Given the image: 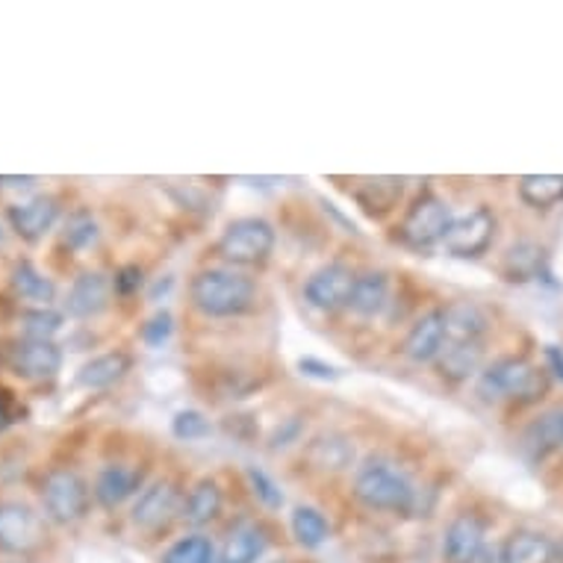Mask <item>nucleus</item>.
Returning <instances> with one entry per match:
<instances>
[{"label": "nucleus", "instance_id": "obj_1", "mask_svg": "<svg viewBox=\"0 0 563 563\" xmlns=\"http://www.w3.org/2000/svg\"><path fill=\"white\" fill-rule=\"evenodd\" d=\"M189 298L195 310L213 319H231V316L249 313L257 301L254 280L233 268H203L189 284Z\"/></svg>", "mask_w": 563, "mask_h": 563}, {"label": "nucleus", "instance_id": "obj_2", "mask_svg": "<svg viewBox=\"0 0 563 563\" xmlns=\"http://www.w3.org/2000/svg\"><path fill=\"white\" fill-rule=\"evenodd\" d=\"M549 378L545 372L526 361V357H501L481 372L478 393L484 398H514V401H537L545 396Z\"/></svg>", "mask_w": 563, "mask_h": 563}, {"label": "nucleus", "instance_id": "obj_3", "mask_svg": "<svg viewBox=\"0 0 563 563\" xmlns=\"http://www.w3.org/2000/svg\"><path fill=\"white\" fill-rule=\"evenodd\" d=\"M354 496L372 510L389 514H410L416 508V489L405 472L393 470L387 463H369L354 478Z\"/></svg>", "mask_w": 563, "mask_h": 563}, {"label": "nucleus", "instance_id": "obj_4", "mask_svg": "<svg viewBox=\"0 0 563 563\" xmlns=\"http://www.w3.org/2000/svg\"><path fill=\"white\" fill-rule=\"evenodd\" d=\"M219 257L233 266H263L275 251V228L260 216H242L224 228L216 245Z\"/></svg>", "mask_w": 563, "mask_h": 563}, {"label": "nucleus", "instance_id": "obj_5", "mask_svg": "<svg viewBox=\"0 0 563 563\" xmlns=\"http://www.w3.org/2000/svg\"><path fill=\"white\" fill-rule=\"evenodd\" d=\"M452 207L434 192H422L407 210L398 228V236L410 249H434L437 242L445 240V233L452 228Z\"/></svg>", "mask_w": 563, "mask_h": 563}, {"label": "nucleus", "instance_id": "obj_6", "mask_svg": "<svg viewBox=\"0 0 563 563\" xmlns=\"http://www.w3.org/2000/svg\"><path fill=\"white\" fill-rule=\"evenodd\" d=\"M42 505H45L47 519H54L59 526H71L89 510V484L75 470L47 472L42 484Z\"/></svg>", "mask_w": 563, "mask_h": 563}, {"label": "nucleus", "instance_id": "obj_7", "mask_svg": "<svg viewBox=\"0 0 563 563\" xmlns=\"http://www.w3.org/2000/svg\"><path fill=\"white\" fill-rule=\"evenodd\" d=\"M45 543V522L24 501H0V552L30 554Z\"/></svg>", "mask_w": 563, "mask_h": 563}, {"label": "nucleus", "instance_id": "obj_8", "mask_svg": "<svg viewBox=\"0 0 563 563\" xmlns=\"http://www.w3.org/2000/svg\"><path fill=\"white\" fill-rule=\"evenodd\" d=\"M493 236H496V216L487 207H475L470 213L454 216L443 245L454 257H478L489 249Z\"/></svg>", "mask_w": 563, "mask_h": 563}, {"label": "nucleus", "instance_id": "obj_9", "mask_svg": "<svg viewBox=\"0 0 563 563\" xmlns=\"http://www.w3.org/2000/svg\"><path fill=\"white\" fill-rule=\"evenodd\" d=\"M354 280H357V275H354L349 266L331 263V266H322L319 272H313V275L307 277L305 298L316 307V310L336 313L342 307H349Z\"/></svg>", "mask_w": 563, "mask_h": 563}, {"label": "nucleus", "instance_id": "obj_10", "mask_svg": "<svg viewBox=\"0 0 563 563\" xmlns=\"http://www.w3.org/2000/svg\"><path fill=\"white\" fill-rule=\"evenodd\" d=\"M177 510H180V489L175 481H154L151 487L139 493L133 505V526L142 531H163L172 526Z\"/></svg>", "mask_w": 563, "mask_h": 563}, {"label": "nucleus", "instance_id": "obj_11", "mask_svg": "<svg viewBox=\"0 0 563 563\" xmlns=\"http://www.w3.org/2000/svg\"><path fill=\"white\" fill-rule=\"evenodd\" d=\"M12 372L27 380H47L56 378V372L63 369V351L56 342L45 340H21L10 354Z\"/></svg>", "mask_w": 563, "mask_h": 563}, {"label": "nucleus", "instance_id": "obj_12", "mask_svg": "<svg viewBox=\"0 0 563 563\" xmlns=\"http://www.w3.org/2000/svg\"><path fill=\"white\" fill-rule=\"evenodd\" d=\"M7 219H10L12 231L19 233L21 240L38 242L59 219V201L54 195H36L24 203H12L7 210Z\"/></svg>", "mask_w": 563, "mask_h": 563}, {"label": "nucleus", "instance_id": "obj_13", "mask_svg": "<svg viewBox=\"0 0 563 563\" xmlns=\"http://www.w3.org/2000/svg\"><path fill=\"white\" fill-rule=\"evenodd\" d=\"M145 484V470L128 466V463H110L95 478V499L107 510L119 508L130 496H136Z\"/></svg>", "mask_w": 563, "mask_h": 563}, {"label": "nucleus", "instance_id": "obj_14", "mask_svg": "<svg viewBox=\"0 0 563 563\" xmlns=\"http://www.w3.org/2000/svg\"><path fill=\"white\" fill-rule=\"evenodd\" d=\"M484 540H487V526L484 519H478L475 514H461L454 517L445 528L443 537V554L449 563H472L475 554L484 549Z\"/></svg>", "mask_w": 563, "mask_h": 563}, {"label": "nucleus", "instance_id": "obj_15", "mask_svg": "<svg viewBox=\"0 0 563 563\" xmlns=\"http://www.w3.org/2000/svg\"><path fill=\"white\" fill-rule=\"evenodd\" d=\"M445 345V313L443 310H428L422 319L405 336V354L413 363H431L440 357Z\"/></svg>", "mask_w": 563, "mask_h": 563}, {"label": "nucleus", "instance_id": "obj_16", "mask_svg": "<svg viewBox=\"0 0 563 563\" xmlns=\"http://www.w3.org/2000/svg\"><path fill=\"white\" fill-rule=\"evenodd\" d=\"M107 305H110V280L101 272H84L68 289L65 313L75 319H92V316L103 313Z\"/></svg>", "mask_w": 563, "mask_h": 563}, {"label": "nucleus", "instance_id": "obj_17", "mask_svg": "<svg viewBox=\"0 0 563 563\" xmlns=\"http://www.w3.org/2000/svg\"><path fill=\"white\" fill-rule=\"evenodd\" d=\"M481 363H484V342H445L437 357V369L445 380L461 384L481 369Z\"/></svg>", "mask_w": 563, "mask_h": 563}, {"label": "nucleus", "instance_id": "obj_18", "mask_svg": "<svg viewBox=\"0 0 563 563\" xmlns=\"http://www.w3.org/2000/svg\"><path fill=\"white\" fill-rule=\"evenodd\" d=\"M445 342H484L489 331L487 313L472 301H454L445 307Z\"/></svg>", "mask_w": 563, "mask_h": 563}, {"label": "nucleus", "instance_id": "obj_19", "mask_svg": "<svg viewBox=\"0 0 563 563\" xmlns=\"http://www.w3.org/2000/svg\"><path fill=\"white\" fill-rule=\"evenodd\" d=\"M130 366H133V361H130V354H124V351L98 354V357H92V361L80 366V372H77V387L107 389L112 384H119L130 372Z\"/></svg>", "mask_w": 563, "mask_h": 563}, {"label": "nucleus", "instance_id": "obj_20", "mask_svg": "<svg viewBox=\"0 0 563 563\" xmlns=\"http://www.w3.org/2000/svg\"><path fill=\"white\" fill-rule=\"evenodd\" d=\"M12 289H15V296L24 298V301H33L38 307H51V301L56 298V284L45 272H38L30 260H19L15 266H12Z\"/></svg>", "mask_w": 563, "mask_h": 563}, {"label": "nucleus", "instance_id": "obj_21", "mask_svg": "<svg viewBox=\"0 0 563 563\" xmlns=\"http://www.w3.org/2000/svg\"><path fill=\"white\" fill-rule=\"evenodd\" d=\"M389 298V280L384 272H366L357 275L354 289H351L349 307L357 316H378L387 307Z\"/></svg>", "mask_w": 563, "mask_h": 563}, {"label": "nucleus", "instance_id": "obj_22", "mask_svg": "<svg viewBox=\"0 0 563 563\" xmlns=\"http://www.w3.org/2000/svg\"><path fill=\"white\" fill-rule=\"evenodd\" d=\"M222 514V487L213 478L198 481L184 499V517L189 526H207Z\"/></svg>", "mask_w": 563, "mask_h": 563}, {"label": "nucleus", "instance_id": "obj_23", "mask_svg": "<svg viewBox=\"0 0 563 563\" xmlns=\"http://www.w3.org/2000/svg\"><path fill=\"white\" fill-rule=\"evenodd\" d=\"M563 445V407H554L540 419H534L526 431V449L531 457H545V454L558 452Z\"/></svg>", "mask_w": 563, "mask_h": 563}, {"label": "nucleus", "instance_id": "obj_24", "mask_svg": "<svg viewBox=\"0 0 563 563\" xmlns=\"http://www.w3.org/2000/svg\"><path fill=\"white\" fill-rule=\"evenodd\" d=\"M307 457L319 470L340 472L354 461V443L342 434H319L307 449Z\"/></svg>", "mask_w": 563, "mask_h": 563}, {"label": "nucleus", "instance_id": "obj_25", "mask_svg": "<svg viewBox=\"0 0 563 563\" xmlns=\"http://www.w3.org/2000/svg\"><path fill=\"white\" fill-rule=\"evenodd\" d=\"M554 543L534 531H519L501 549V563H552Z\"/></svg>", "mask_w": 563, "mask_h": 563}, {"label": "nucleus", "instance_id": "obj_26", "mask_svg": "<svg viewBox=\"0 0 563 563\" xmlns=\"http://www.w3.org/2000/svg\"><path fill=\"white\" fill-rule=\"evenodd\" d=\"M266 552V534L257 526L236 528L216 563H257Z\"/></svg>", "mask_w": 563, "mask_h": 563}, {"label": "nucleus", "instance_id": "obj_27", "mask_svg": "<svg viewBox=\"0 0 563 563\" xmlns=\"http://www.w3.org/2000/svg\"><path fill=\"white\" fill-rule=\"evenodd\" d=\"M519 198L528 207L545 210L563 201V175H526L519 177Z\"/></svg>", "mask_w": 563, "mask_h": 563}, {"label": "nucleus", "instance_id": "obj_28", "mask_svg": "<svg viewBox=\"0 0 563 563\" xmlns=\"http://www.w3.org/2000/svg\"><path fill=\"white\" fill-rule=\"evenodd\" d=\"M543 263V249H537L534 242H519V245H514L508 251V257H505V277L522 284V280H531V277H540Z\"/></svg>", "mask_w": 563, "mask_h": 563}, {"label": "nucleus", "instance_id": "obj_29", "mask_svg": "<svg viewBox=\"0 0 563 563\" xmlns=\"http://www.w3.org/2000/svg\"><path fill=\"white\" fill-rule=\"evenodd\" d=\"M361 203L366 207V213L380 216L396 207V201L401 198V180L396 177H380V180H366L361 192H357Z\"/></svg>", "mask_w": 563, "mask_h": 563}, {"label": "nucleus", "instance_id": "obj_30", "mask_svg": "<svg viewBox=\"0 0 563 563\" xmlns=\"http://www.w3.org/2000/svg\"><path fill=\"white\" fill-rule=\"evenodd\" d=\"M292 534H296V540L305 549H319V545L328 543L331 528H328V519L316 508H296V514H292Z\"/></svg>", "mask_w": 563, "mask_h": 563}, {"label": "nucleus", "instance_id": "obj_31", "mask_svg": "<svg viewBox=\"0 0 563 563\" xmlns=\"http://www.w3.org/2000/svg\"><path fill=\"white\" fill-rule=\"evenodd\" d=\"M21 328H24V340L54 342V336L59 333V328H63V313H56L51 307L24 310V313H21Z\"/></svg>", "mask_w": 563, "mask_h": 563}, {"label": "nucleus", "instance_id": "obj_32", "mask_svg": "<svg viewBox=\"0 0 563 563\" xmlns=\"http://www.w3.org/2000/svg\"><path fill=\"white\" fill-rule=\"evenodd\" d=\"M216 552L210 537L192 534L177 540L166 554H163V563H213Z\"/></svg>", "mask_w": 563, "mask_h": 563}, {"label": "nucleus", "instance_id": "obj_33", "mask_svg": "<svg viewBox=\"0 0 563 563\" xmlns=\"http://www.w3.org/2000/svg\"><path fill=\"white\" fill-rule=\"evenodd\" d=\"M95 240H98V224H95V219L86 213V210H80V213H75L68 219L63 233V242L68 249L80 251L86 249V245H92Z\"/></svg>", "mask_w": 563, "mask_h": 563}, {"label": "nucleus", "instance_id": "obj_34", "mask_svg": "<svg viewBox=\"0 0 563 563\" xmlns=\"http://www.w3.org/2000/svg\"><path fill=\"white\" fill-rule=\"evenodd\" d=\"M172 431H175L177 440H201L213 431L210 419L198 410H180L172 422Z\"/></svg>", "mask_w": 563, "mask_h": 563}, {"label": "nucleus", "instance_id": "obj_35", "mask_svg": "<svg viewBox=\"0 0 563 563\" xmlns=\"http://www.w3.org/2000/svg\"><path fill=\"white\" fill-rule=\"evenodd\" d=\"M249 481H251V487H254V493H257V499L263 501V505H268V508H280V505H284V493L277 489V484L268 478L266 472L254 470V466H251Z\"/></svg>", "mask_w": 563, "mask_h": 563}, {"label": "nucleus", "instance_id": "obj_36", "mask_svg": "<svg viewBox=\"0 0 563 563\" xmlns=\"http://www.w3.org/2000/svg\"><path fill=\"white\" fill-rule=\"evenodd\" d=\"M172 331H175V319H172V313H157L154 319H148L145 322V328H142V340L148 342V345H163V342L172 336Z\"/></svg>", "mask_w": 563, "mask_h": 563}, {"label": "nucleus", "instance_id": "obj_37", "mask_svg": "<svg viewBox=\"0 0 563 563\" xmlns=\"http://www.w3.org/2000/svg\"><path fill=\"white\" fill-rule=\"evenodd\" d=\"M21 416H24V407H21L19 396L10 387H0V431L21 422Z\"/></svg>", "mask_w": 563, "mask_h": 563}, {"label": "nucleus", "instance_id": "obj_38", "mask_svg": "<svg viewBox=\"0 0 563 563\" xmlns=\"http://www.w3.org/2000/svg\"><path fill=\"white\" fill-rule=\"evenodd\" d=\"M298 369H301V375L316 380H336L342 375L336 366L319 361V357H301V361H298Z\"/></svg>", "mask_w": 563, "mask_h": 563}, {"label": "nucleus", "instance_id": "obj_39", "mask_svg": "<svg viewBox=\"0 0 563 563\" xmlns=\"http://www.w3.org/2000/svg\"><path fill=\"white\" fill-rule=\"evenodd\" d=\"M115 292L119 296H133L139 287H142V268L139 266H121L119 272H115Z\"/></svg>", "mask_w": 563, "mask_h": 563}, {"label": "nucleus", "instance_id": "obj_40", "mask_svg": "<svg viewBox=\"0 0 563 563\" xmlns=\"http://www.w3.org/2000/svg\"><path fill=\"white\" fill-rule=\"evenodd\" d=\"M545 361H549V366L554 369V375L563 380V354H561V349L549 345V349H545Z\"/></svg>", "mask_w": 563, "mask_h": 563}, {"label": "nucleus", "instance_id": "obj_41", "mask_svg": "<svg viewBox=\"0 0 563 563\" xmlns=\"http://www.w3.org/2000/svg\"><path fill=\"white\" fill-rule=\"evenodd\" d=\"M472 563H501V552H496V549L484 545V549L475 554V561H472Z\"/></svg>", "mask_w": 563, "mask_h": 563}, {"label": "nucleus", "instance_id": "obj_42", "mask_svg": "<svg viewBox=\"0 0 563 563\" xmlns=\"http://www.w3.org/2000/svg\"><path fill=\"white\" fill-rule=\"evenodd\" d=\"M36 184V177H0V186H30Z\"/></svg>", "mask_w": 563, "mask_h": 563}, {"label": "nucleus", "instance_id": "obj_43", "mask_svg": "<svg viewBox=\"0 0 563 563\" xmlns=\"http://www.w3.org/2000/svg\"><path fill=\"white\" fill-rule=\"evenodd\" d=\"M552 563H563V540H558V543H554Z\"/></svg>", "mask_w": 563, "mask_h": 563}, {"label": "nucleus", "instance_id": "obj_44", "mask_svg": "<svg viewBox=\"0 0 563 563\" xmlns=\"http://www.w3.org/2000/svg\"><path fill=\"white\" fill-rule=\"evenodd\" d=\"M275 563H289V561H275Z\"/></svg>", "mask_w": 563, "mask_h": 563}]
</instances>
